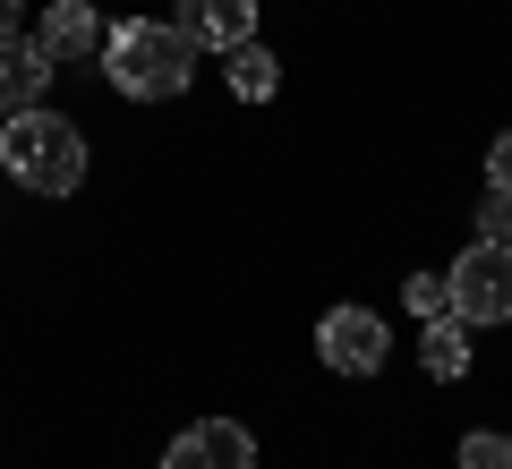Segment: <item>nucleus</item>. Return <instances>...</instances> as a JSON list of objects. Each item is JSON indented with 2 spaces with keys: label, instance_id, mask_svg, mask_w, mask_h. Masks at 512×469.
<instances>
[{
  "label": "nucleus",
  "instance_id": "nucleus-1",
  "mask_svg": "<svg viewBox=\"0 0 512 469\" xmlns=\"http://www.w3.org/2000/svg\"><path fill=\"white\" fill-rule=\"evenodd\" d=\"M0 171H9L26 197L69 205L77 188H86V128H77L69 111H52V103L9 111V120H0Z\"/></svg>",
  "mask_w": 512,
  "mask_h": 469
},
{
  "label": "nucleus",
  "instance_id": "nucleus-2",
  "mask_svg": "<svg viewBox=\"0 0 512 469\" xmlns=\"http://www.w3.org/2000/svg\"><path fill=\"white\" fill-rule=\"evenodd\" d=\"M103 77L128 103H171V94H188V77H197V43L171 18H120L103 35Z\"/></svg>",
  "mask_w": 512,
  "mask_h": 469
},
{
  "label": "nucleus",
  "instance_id": "nucleus-3",
  "mask_svg": "<svg viewBox=\"0 0 512 469\" xmlns=\"http://www.w3.org/2000/svg\"><path fill=\"white\" fill-rule=\"evenodd\" d=\"M444 290H453L461 325H512V248L504 239H470V248L444 265Z\"/></svg>",
  "mask_w": 512,
  "mask_h": 469
},
{
  "label": "nucleus",
  "instance_id": "nucleus-4",
  "mask_svg": "<svg viewBox=\"0 0 512 469\" xmlns=\"http://www.w3.org/2000/svg\"><path fill=\"white\" fill-rule=\"evenodd\" d=\"M316 359H325L333 376H376V367L393 359V325H384L376 307L342 299V307H325V316H316Z\"/></svg>",
  "mask_w": 512,
  "mask_h": 469
},
{
  "label": "nucleus",
  "instance_id": "nucleus-5",
  "mask_svg": "<svg viewBox=\"0 0 512 469\" xmlns=\"http://www.w3.org/2000/svg\"><path fill=\"white\" fill-rule=\"evenodd\" d=\"M163 469H256V435L239 418H188L163 444Z\"/></svg>",
  "mask_w": 512,
  "mask_h": 469
},
{
  "label": "nucleus",
  "instance_id": "nucleus-6",
  "mask_svg": "<svg viewBox=\"0 0 512 469\" xmlns=\"http://www.w3.org/2000/svg\"><path fill=\"white\" fill-rule=\"evenodd\" d=\"M103 9L94 0H43V26H35V43L60 60V69H86V60H103Z\"/></svg>",
  "mask_w": 512,
  "mask_h": 469
},
{
  "label": "nucleus",
  "instance_id": "nucleus-7",
  "mask_svg": "<svg viewBox=\"0 0 512 469\" xmlns=\"http://www.w3.org/2000/svg\"><path fill=\"white\" fill-rule=\"evenodd\" d=\"M171 26L197 52H239V43H256V0H180Z\"/></svg>",
  "mask_w": 512,
  "mask_h": 469
},
{
  "label": "nucleus",
  "instance_id": "nucleus-8",
  "mask_svg": "<svg viewBox=\"0 0 512 469\" xmlns=\"http://www.w3.org/2000/svg\"><path fill=\"white\" fill-rule=\"evenodd\" d=\"M52 69H60V60L43 52L35 35H9V43H0V120H9V111H35L43 94H52Z\"/></svg>",
  "mask_w": 512,
  "mask_h": 469
},
{
  "label": "nucleus",
  "instance_id": "nucleus-9",
  "mask_svg": "<svg viewBox=\"0 0 512 469\" xmlns=\"http://www.w3.org/2000/svg\"><path fill=\"white\" fill-rule=\"evenodd\" d=\"M419 367H427L436 384L470 376V367H478V342H470V325H461V316H427V325H419Z\"/></svg>",
  "mask_w": 512,
  "mask_h": 469
},
{
  "label": "nucleus",
  "instance_id": "nucleus-10",
  "mask_svg": "<svg viewBox=\"0 0 512 469\" xmlns=\"http://www.w3.org/2000/svg\"><path fill=\"white\" fill-rule=\"evenodd\" d=\"M222 60H231V94H239V103H274L282 60L265 52V43H239V52H222Z\"/></svg>",
  "mask_w": 512,
  "mask_h": 469
},
{
  "label": "nucleus",
  "instance_id": "nucleus-11",
  "mask_svg": "<svg viewBox=\"0 0 512 469\" xmlns=\"http://www.w3.org/2000/svg\"><path fill=\"white\" fill-rule=\"evenodd\" d=\"M453 469H512V435L504 427H470L453 444Z\"/></svg>",
  "mask_w": 512,
  "mask_h": 469
},
{
  "label": "nucleus",
  "instance_id": "nucleus-12",
  "mask_svg": "<svg viewBox=\"0 0 512 469\" xmlns=\"http://www.w3.org/2000/svg\"><path fill=\"white\" fill-rule=\"evenodd\" d=\"M402 307L419 316V325H427V316H453V290H444V273H410V282H402Z\"/></svg>",
  "mask_w": 512,
  "mask_h": 469
},
{
  "label": "nucleus",
  "instance_id": "nucleus-13",
  "mask_svg": "<svg viewBox=\"0 0 512 469\" xmlns=\"http://www.w3.org/2000/svg\"><path fill=\"white\" fill-rule=\"evenodd\" d=\"M478 239H504L512 248V188H487L478 197Z\"/></svg>",
  "mask_w": 512,
  "mask_h": 469
},
{
  "label": "nucleus",
  "instance_id": "nucleus-14",
  "mask_svg": "<svg viewBox=\"0 0 512 469\" xmlns=\"http://www.w3.org/2000/svg\"><path fill=\"white\" fill-rule=\"evenodd\" d=\"M487 188H512V128L487 137Z\"/></svg>",
  "mask_w": 512,
  "mask_h": 469
},
{
  "label": "nucleus",
  "instance_id": "nucleus-15",
  "mask_svg": "<svg viewBox=\"0 0 512 469\" xmlns=\"http://www.w3.org/2000/svg\"><path fill=\"white\" fill-rule=\"evenodd\" d=\"M18 18H26V0H0V43L18 35Z\"/></svg>",
  "mask_w": 512,
  "mask_h": 469
}]
</instances>
